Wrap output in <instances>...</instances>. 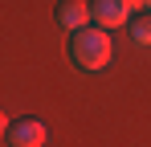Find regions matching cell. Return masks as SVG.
Here are the masks:
<instances>
[{
    "mask_svg": "<svg viewBox=\"0 0 151 147\" xmlns=\"http://www.w3.org/2000/svg\"><path fill=\"white\" fill-rule=\"evenodd\" d=\"M70 53H74V61L82 66V70H106L110 57H114V45H110V33H106V29L86 24V29H78V33H74Z\"/></svg>",
    "mask_w": 151,
    "mask_h": 147,
    "instance_id": "6da1fadb",
    "label": "cell"
},
{
    "mask_svg": "<svg viewBox=\"0 0 151 147\" xmlns=\"http://www.w3.org/2000/svg\"><path fill=\"white\" fill-rule=\"evenodd\" d=\"M45 139H49L45 122L33 119V115H25V119H17L12 127H8V143L12 147H45Z\"/></svg>",
    "mask_w": 151,
    "mask_h": 147,
    "instance_id": "7a4b0ae2",
    "label": "cell"
},
{
    "mask_svg": "<svg viewBox=\"0 0 151 147\" xmlns=\"http://www.w3.org/2000/svg\"><path fill=\"white\" fill-rule=\"evenodd\" d=\"M90 17L98 21V29H119L131 21V8H127V0H94Z\"/></svg>",
    "mask_w": 151,
    "mask_h": 147,
    "instance_id": "3957f363",
    "label": "cell"
},
{
    "mask_svg": "<svg viewBox=\"0 0 151 147\" xmlns=\"http://www.w3.org/2000/svg\"><path fill=\"white\" fill-rule=\"evenodd\" d=\"M90 21H94V17H90V4H86V0H61V4H57V24H61V29L78 33V29H86Z\"/></svg>",
    "mask_w": 151,
    "mask_h": 147,
    "instance_id": "277c9868",
    "label": "cell"
},
{
    "mask_svg": "<svg viewBox=\"0 0 151 147\" xmlns=\"http://www.w3.org/2000/svg\"><path fill=\"white\" fill-rule=\"evenodd\" d=\"M127 29H131V41L135 45H151V12H139Z\"/></svg>",
    "mask_w": 151,
    "mask_h": 147,
    "instance_id": "5b68a950",
    "label": "cell"
},
{
    "mask_svg": "<svg viewBox=\"0 0 151 147\" xmlns=\"http://www.w3.org/2000/svg\"><path fill=\"white\" fill-rule=\"evenodd\" d=\"M8 127H12V122H8V115L0 110V135H8Z\"/></svg>",
    "mask_w": 151,
    "mask_h": 147,
    "instance_id": "8992f818",
    "label": "cell"
},
{
    "mask_svg": "<svg viewBox=\"0 0 151 147\" xmlns=\"http://www.w3.org/2000/svg\"><path fill=\"white\" fill-rule=\"evenodd\" d=\"M127 8L135 12V8H147V0H127Z\"/></svg>",
    "mask_w": 151,
    "mask_h": 147,
    "instance_id": "52a82bcc",
    "label": "cell"
},
{
    "mask_svg": "<svg viewBox=\"0 0 151 147\" xmlns=\"http://www.w3.org/2000/svg\"><path fill=\"white\" fill-rule=\"evenodd\" d=\"M147 4H151V0H147Z\"/></svg>",
    "mask_w": 151,
    "mask_h": 147,
    "instance_id": "ba28073f",
    "label": "cell"
}]
</instances>
